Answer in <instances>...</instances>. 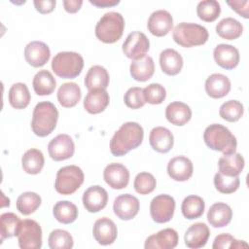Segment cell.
Masks as SVG:
<instances>
[{"label":"cell","mask_w":249,"mask_h":249,"mask_svg":"<svg viewBox=\"0 0 249 249\" xmlns=\"http://www.w3.org/2000/svg\"><path fill=\"white\" fill-rule=\"evenodd\" d=\"M165 117L170 124L182 126L191 120L192 110L186 103L174 101L165 108Z\"/></svg>","instance_id":"cell-26"},{"label":"cell","mask_w":249,"mask_h":249,"mask_svg":"<svg viewBox=\"0 0 249 249\" xmlns=\"http://www.w3.org/2000/svg\"><path fill=\"white\" fill-rule=\"evenodd\" d=\"M173 26V18L169 12L158 10L149 17L147 27L151 34L157 37H162L168 34Z\"/></svg>","instance_id":"cell-14"},{"label":"cell","mask_w":249,"mask_h":249,"mask_svg":"<svg viewBox=\"0 0 249 249\" xmlns=\"http://www.w3.org/2000/svg\"><path fill=\"white\" fill-rule=\"evenodd\" d=\"M248 244L243 240H237L229 233H221L214 239L213 249H226V248H247Z\"/></svg>","instance_id":"cell-46"},{"label":"cell","mask_w":249,"mask_h":249,"mask_svg":"<svg viewBox=\"0 0 249 249\" xmlns=\"http://www.w3.org/2000/svg\"><path fill=\"white\" fill-rule=\"evenodd\" d=\"M20 224H21V220L15 213H12V212L3 213L0 216L1 241H3L5 238L18 236Z\"/></svg>","instance_id":"cell-38"},{"label":"cell","mask_w":249,"mask_h":249,"mask_svg":"<svg viewBox=\"0 0 249 249\" xmlns=\"http://www.w3.org/2000/svg\"><path fill=\"white\" fill-rule=\"evenodd\" d=\"M210 236V231L206 224L198 222L193 224L185 233V244L189 248L197 249L203 247Z\"/></svg>","instance_id":"cell-22"},{"label":"cell","mask_w":249,"mask_h":249,"mask_svg":"<svg viewBox=\"0 0 249 249\" xmlns=\"http://www.w3.org/2000/svg\"><path fill=\"white\" fill-rule=\"evenodd\" d=\"M232 218V210L227 203L216 202L208 210L207 221L214 228H223L230 224Z\"/></svg>","instance_id":"cell-25"},{"label":"cell","mask_w":249,"mask_h":249,"mask_svg":"<svg viewBox=\"0 0 249 249\" xmlns=\"http://www.w3.org/2000/svg\"><path fill=\"white\" fill-rule=\"evenodd\" d=\"M243 31L242 24L233 18H225L216 25L217 34L226 40H234L241 36Z\"/></svg>","instance_id":"cell-35"},{"label":"cell","mask_w":249,"mask_h":249,"mask_svg":"<svg viewBox=\"0 0 249 249\" xmlns=\"http://www.w3.org/2000/svg\"><path fill=\"white\" fill-rule=\"evenodd\" d=\"M49 247L51 249H70L74 241L72 235L64 230H53L49 235Z\"/></svg>","instance_id":"cell-41"},{"label":"cell","mask_w":249,"mask_h":249,"mask_svg":"<svg viewBox=\"0 0 249 249\" xmlns=\"http://www.w3.org/2000/svg\"><path fill=\"white\" fill-rule=\"evenodd\" d=\"M41 196L34 192L22 193L17 199V209L23 215L34 213L41 205Z\"/></svg>","instance_id":"cell-39"},{"label":"cell","mask_w":249,"mask_h":249,"mask_svg":"<svg viewBox=\"0 0 249 249\" xmlns=\"http://www.w3.org/2000/svg\"><path fill=\"white\" fill-rule=\"evenodd\" d=\"M208 37V31L204 26L192 22H181L174 27L172 32L174 42L184 48L203 45Z\"/></svg>","instance_id":"cell-5"},{"label":"cell","mask_w":249,"mask_h":249,"mask_svg":"<svg viewBox=\"0 0 249 249\" xmlns=\"http://www.w3.org/2000/svg\"><path fill=\"white\" fill-rule=\"evenodd\" d=\"M175 200L169 195H159L155 196L150 204V214L156 223L163 224L169 222L174 214Z\"/></svg>","instance_id":"cell-9"},{"label":"cell","mask_w":249,"mask_h":249,"mask_svg":"<svg viewBox=\"0 0 249 249\" xmlns=\"http://www.w3.org/2000/svg\"><path fill=\"white\" fill-rule=\"evenodd\" d=\"M84 67V58L75 52H60L52 60V69L54 74L63 79L78 77Z\"/></svg>","instance_id":"cell-6"},{"label":"cell","mask_w":249,"mask_h":249,"mask_svg":"<svg viewBox=\"0 0 249 249\" xmlns=\"http://www.w3.org/2000/svg\"><path fill=\"white\" fill-rule=\"evenodd\" d=\"M149 142L155 151L159 153H167L173 147L174 137L168 128L164 126H156L150 132Z\"/></svg>","instance_id":"cell-21"},{"label":"cell","mask_w":249,"mask_h":249,"mask_svg":"<svg viewBox=\"0 0 249 249\" xmlns=\"http://www.w3.org/2000/svg\"><path fill=\"white\" fill-rule=\"evenodd\" d=\"M149 49V39L144 33L139 31L129 33L123 44V52L124 55L133 60L139 59L146 55Z\"/></svg>","instance_id":"cell-10"},{"label":"cell","mask_w":249,"mask_h":249,"mask_svg":"<svg viewBox=\"0 0 249 249\" xmlns=\"http://www.w3.org/2000/svg\"><path fill=\"white\" fill-rule=\"evenodd\" d=\"M244 158L239 153L223 155L218 161L219 172L227 176H238L244 168Z\"/></svg>","instance_id":"cell-27"},{"label":"cell","mask_w":249,"mask_h":249,"mask_svg":"<svg viewBox=\"0 0 249 249\" xmlns=\"http://www.w3.org/2000/svg\"><path fill=\"white\" fill-rule=\"evenodd\" d=\"M32 86L38 95H50L54 91L56 81L53 74L48 70H40L33 78Z\"/></svg>","instance_id":"cell-32"},{"label":"cell","mask_w":249,"mask_h":249,"mask_svg":"<svg viewBox=\"0 0 249 249\" xmlns=\"http://www.w3.org/2000/svg\"><path fill=\"white\" fill-rule=\"evenodd\" d=\"M178 233L175 230L167 228L150 235L144 247L146 249H173L178 244Z\"/></svg>","instance_id":"cell-17"},{"label":"cell","mask_w":249,"mask_h":249,"mask_svg":"<svg viewBox=\"0 0 249 249\" xmlns=\"http://www.w3.org/2000/svg\"><path fill=\"white\" fill-rule=\"evenodd\" d=\"M48 151L50 157L53 160L60 161L70 159L74 155L75 144L68 134L61 133L50 141L48 144Z\"/></svg>","instance_id":"cell-11"},{"label":"cell","mask_w":249,"mask_h":249,"mask_svg":"<svg viewBox=\"0 0 249 249\" xmlns=\"http://www.w3.org/2000/svg\"><path fill=\"white\" fill-rule=\"evenodd\" d=\"M193 162L185 156L174 157L168 161L167 173L175 181L184 182L189 180L193 175Z\"/></svg>","instance_id":"cell-18"},{"label":"cell","mask_w":249,"mask_h":249,"mask_svg":"<svg viewBox=\"0 0 249 249\" xmlns=\"http://www.w3.org/2000/svg\"><path fill=\"white\" fill-rule=\"evenodd\" d=\"M82 199L86 210L90 213H96L107 205L108 194L104 188L95 185L85 191Z\"/></svg>","instance_id":"cell-16"},{"label":"cell","mask_w":249,"mask_h":249,"mask_svg":"<svg viewBox=\"0 0 249 249\" xmlns=\"http://www.w3.org/2000/svg\"><path fill=\"white\" fill-rule=\"evenodd\" d=\"M18 246L21 249H39L42 246V229L31 219L21 221L18 232Z\"/></svg>","instance_id":"cell-8"},{"label":"cell","mask_w":249,"mask_h":249,"mask_svg":"<svg viewBox=\"0 0 249 249\" xmlns=\"http://www.w3.org/2000/svg\"><path fill=\"white\" fill-rule=\"evenodd\" d=\"M109 101L110 97L106 89H90L84 99V108L89 114H99L107 108Z\"/></svg>","instance_id":"cell-23"},{"label":"cell","mask_w":249,"mask_h":249,"mask_svg":"<svg viewBox=\"0 0 249 249\" xmlns=\"http://www.w3.org/2000/svg\"><path fill=\"white\" fill-rule=\"evenodd\" d=\"M45 159L43 153L35 148L27 150L21 158V165L23 170L31 175L41 172L44 167Z\"/></svg>","instance_id":"cell-33"},{"label":"cell","mask_w":249,"mask_h":249,"mask_svg":"<svg viewBox=\"0 0 249 249\" xmlns=\"http://www.w3.org/2000/svg\"><path fill=\"white\" fill-rule=\"evenodd\" d=\"M92 233L94 239L100 245H110L116 240L118 231L115 223L111 219L102 217L95 221Z\"/></svg>","instance_id":"cell-19"},{"label":"cell","mask_w":249,"mask_h":249,"mask_svg":"<svg viewBox=\"0 0 249 249\" xmlns=\"http://www.w3.org/2000/svg\"><path fill=\"white\" fill-rule=\"evenodd\" d=\"M85 175L83 170L77 165H66L56 173L54 182L55 191L63 196L74 194L84 183Z\"/></svg>","instance_id":"cell-7"},{"label":"cell","mask_w":249,"mask_h":249,"mask_svg":"<svg viewBox=\"0 0 249 249\" xmlns=\"http://www.w3.org/2000/svg\"><path fill=\"white\" fill-rule=\"evenodd\" d=\"M213 56L216 63L227 70L235 68L239 63V52L238 50L228 44H219L213 51Z\"/></svg>","instance_id":"cell-20"},{"label":"cell","mask_w":249,"mask_h":249,"mask_svg":"<svg viewBox=\"0 0 249 249\" xmlns=\"http://www.w3.org/2000/svg\"><path fill=\"white\" fill-rule=\"evenodd\" d=\"M103 177L109 187L115 190H121L128 185L129 171L124 164L112 162L104 168Z\"/></svg>","instance_id":"cell-13"},{"label":"cell","mask_w":249,"mask_h":249,"mask_svg":"<svg viewBox=\"0 0 249 249\" xmlns=\"http://www.w3.org/2000/svg\"><path fill=\"white\" fill-rule=\"evenodd\" d=\"M89 3L93 6L98 8H105V7H113L120 3L119 0H89Z\"/></svg>","instance_id":"cell-51"},{"label":"cell","mask_w":249,"mask_h":249,"mask_svg":"<svg viewBox=\"0 0 249 249\" xmlns=\"http://www.w3.org/2000/svg\"><path fill=\"white\" fill-rule=\"evenodd\" d=\"M203 140L207 147L222 152L224 155L232 154L236 151L237 141L235 136L229 128L220 124L208 125L204 130Z\"/></svg>","instance_id":"cell-3"},{"label":"cell","mask_w":249,"mask_h":249,"mask_svg":"<svg viewBox=\"0 0 249 249\" xmlns=\"http://www.w3.org/2000/svg\"><path fill=\"white\" fill-rule=\"evenodd\" d=\"M204 208V200L200 196L196 195L186 196L181 205L183 216L189 220L199 218L203 214Z\"/></svg>","instance_id":"cell-36"},{"label":"cell","mask_w":249,"mask_h":249,"mask_svg":"<svg viewBox=\"0 0 249 249\" xmlns=\"http://www.w3.org/2000/svg\"><path fill=\"white\" fill-rule=\"evenodd\" d=\"M131 77L138 82H146L152 78L155 72L154 60L149 55L133 60L129 67Z\"/></svg>","instance_id":"cell-29"},{"label":"cell","mask_w":249,"mask_h":249,"mask_svg":"<svg viewBox=\"0 0 249 249\" xmlns=\"http://www.w3.org/2000/svg\"><path fill=\"white\" fill-rule=\"evenodd\" d=\"M108 85L109 74L103 66L93 65L89 69L85 77V86L89 90L95 89H106Z\"/></svg>","instance_id":"cell-31"},{"label":"cell","mask_w":249,"mask_h":249,"mask_svg":"<svg viewBox=\"0 0 249 249\" xmlns=\"http://www.w3.org/2000/svg\"><path fill=\"white\" fill-rule=\"evenodd\" d=\"M8 98L13 108L24 109L28 106L31 96L29 89L24 83H16L10 88Z\"/></svg>","instance_id":"cell-34"},{"label":"cell","mask_w":249,"mask_h":249,"mask_svg":"<svg viewBox=\"0 0 249 249\" xmlns=\"http://www.w3.org/2000/svg\"><path fill=\"white\" fill-rule=\"evenodd\" d=\"M214 185L218 192L231 194L239 188L240 179L238 176H227L221 172H217L214 176Z\"/></svg>","instance_id":"cell-42"},{"label":"cell","mask_w":249,"mask_h":249,"mask_svg":"<svg viewBox=\"0 0 249 249\" xmlns=\"http://www.w3.org/2000/svg\"><path fill=\"white\" fill-rule=\"evenodd\" d=\"M221 13V6L216 0H203L197 4L196 14L198 18L206 22L217 19Z\"/></svg>","instance_id":"cell-40"},{"label":"cell","mask_w":249,"mask_h":249,"mask_svg":"<svg viewBox=\"0 0 249 249\" xmlns=\"http://www.w3.org/2000/svg\"><path fill=\"white\" fill-rule=\"evenodd\" d=\"M124 104L130 109H138L145 105V99L143 96V89L139 87H133L126 90L124 96Z\"/></svg>","instance_id":"cell-47"},{"label":"cell","mask_w":249,"mask_h":249,"mask_svg":"<svg viewBox=\"0 0 249 249\" xmlns=\"http://www.w3.org/2000/svg\"><path fill=\"white\" fill-rule=\"evenodd\" d=\"M58 120V111L53 103L42 101L36 104L33 109L31 128L35 135L45 137L51 134Z\"/></svg>","instance_id":"cell-2"},{"label":"cell","mask_w":249,"mask_h":249,"mask_svg":"<svg viewBox=\"0 0 249 249\" xmlns=\"http://www.w3.org/2000/svg\"><path fill=\"white\" fill-rule=\"evenodd\" d=\"M143 96L145 102L153 105L160 104L166 97V90L160 84L153 83L143 89Z\"/></svg>","instance_id":"cell-45"},{"label":"cell","mask_w":249,"mask_h":249,"mask_svg":"<svg viewBox=\"0 0 249 249\" xmlns=\"http://www.w3.org/2000/svg\"><path fill=\"white\" fill-rule=\"evenodd\" d=\"M51 56V51L47 44L41 41H32L25 46L24 57L26 62L32 67L45 65Z\"/></svg>","instance_id":"cell-15"},{"label":"cell","mask_w":249,"mask_h":249,"mask_svg":"<svg viewBox=\"0 0 249 249\" xmlns=\"http://www.w3.org/2000/svg\"><path fill=\"white\" fill-rule=\"evenodd\" d=\"M36 10L41 13V14H49L51 12L53 11L54 7H55V0H35L33 2Z\"/></svg>","instance_id":"cell-49"},{"label":"cell","mask_w":249,"mask_h":249,"mask_svg":"<svg viewBox=\"0 0 249 249\" xmlns=\"http://www.w3.org/2000/svg\"><path fill=\"white\" fill-rule=\"evenodd\" d=\"M160 65L163 73L169 76H175L180 73L183 67V58L177 51L166 49L160 54Z\"/></svg>","instance_id":"cell-28"},{"label":"cell","mask_w":249,"mask_h":249,"mask_svg":"<svg viewBox=\"0 0 249 249\" xmlns=\"http://www.w3.org/2000/svg\"><path fill=\"white\" fill-rule=\"evenodd\" d=\"M139 208L140 203L138 198L130 194H124L117 196L113 204L115 215L124 221L133 219L138 214Z\"/></svg>","instance_id":"cell-12"},{"label":"cell","mask_w":249,"mask_h":249,"mask_svg":"<svg viewBox=\"0 0 249 249\" xmlns=\"http://www.w3.org/2000/svg\"><path fill=\"white\" fill-rule=\"evenodd\" d=\"M231 90L230 79L221 73L210 75L205 81V91L212 98H222Z\"/></svg>","instance_id":"cell-24"},{"label":"cell","mask_w":249,"mask_h":249,"mask_svg":"<svg viewBox=\"0 0 249 249\" xmlns=\"http://www.w3.org/2000/svg\"><path fill=\"white\" fill-rule=\"evenodd\" d=\"M156 185V178L149 172L138 173L133 182L134 190L140 195H148L152 193L155 190Z\"/></svg>","instance_id":"cell-44"},{"label":"cell","mask_w":249,"mask_h":249,"mask_svg":"<svg viewBox=\"0 0 249 249\" xmlns=\"http://www.w3.org/2000/svg\"><path fill=\"white\" fill-rule=\"evenodd\" d=\"M82 5H83L82 0H64L63 1V7L65 11L70 14L77 13L81 9Z\"/></svg>","instance_id":"cell-50"},{"label":"cell","mask_w":249,"mask_h":249,"mask_svg":"<svg viewBox=\"0 0 249 249\" xmlns=\"http://www.w3.org/2000/svg\"><path fill=\"white\" fill-rule=\"evenodd\" d=\"M82 96L81 89L74 82L62 84L57 90V100L64 108H72L78 104Z\"/></svg>","instance_id":"cell-30"},{"label":"cell","mask_w":249,"mask_h":249,"mask_svg":"<svg viewBox=\"0 0 249 249\" xmlns=\"http://www.w3.org/2000/svg\"><path fill=\"white\" fill-rule=\"evenodd\" d=\"M227 4L233 10L235 11L239 16L243 17L244 18H249V1L244 0H233V1H227Z\"/></svg>","instance_id":"cell-48"},{"label":"cell","mask_w":249,"mask_h":249,"mask_svg":"<svg viewBox=\"0 0 249 249\" xmlns=\"http://www.w3.org/2000/svg\"><path fill=\"white\" fill-rule=\"evenodd\" d=\"M53 213L58 222L62 224H71L78 217V208L71 201L60 200L54 204Z\"/></svg>","instance_id":"cell-37"},{"label":"cell","mask_w":249,"mask_h":249,"mask_svg":"<svg viewBox=\"0 0 249 249\" xmlns=\"http://www.w3.org/2000/svg\"><path fill=\"white\" fill-rule=\"evenodd\" d=\"M243 112V105L237 100H229L223 103L219 110L222 119L231 123L238 121L242 117Z\"/></svg>","instance_id":"cell-43"},{"label":"cell","mask_w":249,"mask_h":249,"mask_svg":"<svg viewBox=\"0 0 249 249\" xmlns=\"http://www.w3.org/2000/svg\"><path fill=\"white\" fill-rule=\"evenodd\" d=\"M124 29V19L118 12L104 14L95 26L96 38L106 44H113L121 39Z\"/></svg>","instance_id":"cell-4"},{"label":"cell","mask_w":249,"mask_h":249,"mask_svg":"<svg viewBox=\"0 0 249 249\" xmlns=\"http://www.w3.org/2000/svg\"><path fill=\"white\" fill-rule=\"evenodd\" d=\"M144 138L143 127L135 122H127L114 133L110 141V151L115 157H122L139 147Z\"/></svg>","instance_id":"cell-1"}]
</instances>
